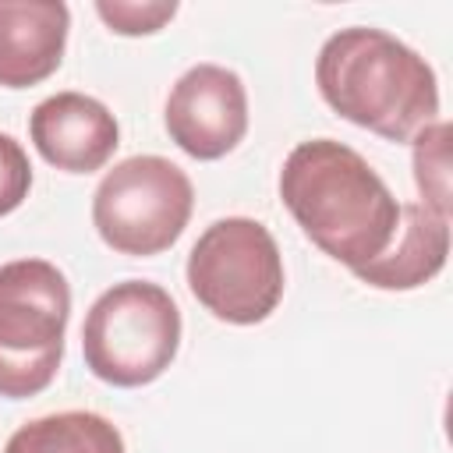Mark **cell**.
<instances>
[{
  "mask_svg": "<svg viewBox=\"0 0 453 453\" xmlns=\"http://www.w3.org/2000/svg\"><path fill=\"white\" fill-rule=\"evenodd\" d=\"M280 202L301 234L350 273L379 258L400 226V202L389 184L336 138H308L287 152Z\"/></svg>",
  "mask_w": 453,
  "mask_h": 453,
  "instance_id": "1",
  "label": "cell"
},
{
  "mask_svg": "<svg viewBox=\"0 0 453 453\" xmlns=\"http://www.w3.org/2000/svg\"><path fill=\"white\" fill-rule=\"evenodd\" d=\"M315 85L333 113L386 142H411L439 120L432 64L386 28L350 25L333 32L315 57Z\"/></svg>",
  "mask_w": 453,
  "mask_h": 453,
  "instance_id": "2",
  "label": "cell"
},
{
  "mask_svg": "<svg viewBox=\"0 0 453 453\" xmlns=\"http://www.w3.org/2000/svg\"><path fill=\"white\" fill-rule=\"evenodd\" d=\"M180 308L152 280H124L103 290L81 322L85 368L117 389L156 382L180 350Z\"/></svg>",
  "mask_w": 453,
  "mask_h": 453,
  "instance_id": "3",
  "label": "cell"
},
{
  "mask_svg": "<svg viewBox=\"0 0 453 453\" xmlns=\"http://www.w3.org/2000/svg\"><path fill=\"white\" fill-rule=\"evenodd\" d=\"M71 283L46 258L0 265V396L42 393L64 361Z\"/></svg>",
  "mask_w": 453,
  "mask_h": 453,
  "instance_id": "4",
  "label": "cell"
},
{
  "mask_svg": "<svg viewBox=\"0 0 453 453\" xmlns=\"http://www.w3.org/2000/svg\"><path fill=\"white\" fill-rule=\"evenodd\" d=\"M188 290L219 322L258 326L283 301V255L265 223L223 216L188 251Z\"/></svg>",
  "mask_w": 453,
  "mask_h": 453,
  "instance_id": "5",
  "label": "cell"
},
{
  "mask_svg": "<svg viewBox=\"0 0 453 453\" xmlns=\"http://www.w3.org/2000/svg\"><path fill=\"white\" fill-rule=\"evenodd\" d=\"M191 209V177L166 156L145 152L103 173L92 195V226L117 255L152 258L180 241Z\"/></svg>",
  "mask_w": 453,
  "mask_h": 453,
  "instance_id": "6",
  "label": "cell"
},
{
  "mask_svg": "<svg viewBox=\"0 0 453 453\" xmlns=\"http://www.w3.org/2000/svg\"><path fill=\"white\" fill-rule=\"evenodd\" d=\"M170 142L191 159H223L248 134V88L223 64L188 67L163 106Z\"/></svg>",
  "mask_w": 453,
  "mask_h": 453,
  "instance_id": "7",
  "label": "cell"
},
{
  "mask_svg": "<svg viewBox=\"0 0 453 453\" xmlns=\"http://www.w3.org/2000/svg\"><path fill=\"white\" fill-rule=\"evenodd\" d=\"M28 138L50 166L64 173H96L117 152L120 124L103 99L85 92H57L35 103Z\"/></svg>",
  "mask_w": 453,
  "mask_h": 453,
  "instance_id": "8",
  "label": "cell"
},
{
  "mask_svg": "<svg viewBox=\"0 0 453 453\" xmlns=\"http://www.w3.org/2000/svg\"><path fill=\"white\" fill-rule=\"evenodd\" d=\"M71 11L64 0H0V85L46 81L67 50Z\"/></svg>",
  "mask_w": 453,
  "mask_h": 453,
  "instance_id": "9",
  "label": "cell"
},
{
  "mask_svg": "<svg viewBox=\"0 0 453 453\" xmlns=\"http://www.w3.org/2000/svg\"><path fill=\"white\" fill-rule=\"evenodd\" d=\"M449 258V219L425 209L421 202L400 205V226L389 248L354 276L375 290H414L442 273Z\"/></svg>",
  "mask_w": 453,
  "mask_h": 453,
  "instance_id": "10",
  "label": "cell"
},
{
  "mask_svg": "<svg viewBox=\"0 0 453 453\" xmlns=\"http://www.w3.org/2000/svg\"><path fill=\"white\" fill-rule=\"evenodd\" d=\"M4 453H127L120 428L96 411H57L25 421Z\"/></svg>",
  "mask_w": 453,
  "mask_h": 453,
  "instance_id": "11",
  "label": "cell"
},
{
  "mask_svg": "<svg viewBox=\"0 0 453 453\" xmlns=\"http://www.w3.org/2000/svg\"><path fill=\"white\" fill-rule=\"evenodd\" d=\"M411 166H414L421 205L449 219L453 198H449V124L446 120H432L411 138Z\"/></svg>",
  "mask_w": 453,
  "mask_h": 453,
  "instance_id": "12",
  "label": "cell"
},
{
  "mask_svg": "<svg viewBox=\"0 0 453 453\" xmlns=\"http://www.w3.org/2000/svg\"><path fill=\"white\" fill-rule=\"evenodd\" d=\"M96 14L117 35H152L177 14V0H96Z\"/></svg>",
  "mask_w": 453,
  "mask_h": 453,
  "instance_id": "13",
  "label": "cell"
},
{
  "mask_svg": "<svg viewBox=\"0 0 453 453\" xmlns=\"http://www.w3.org/2000/svg\"><path fill=\"white\" fill-rule=\"evenodd\" d=\"M32 191V163L18 138L0 131V216H11Z\"/></svg>",
  "mask_w": 453,
  "mask_h": 453,
  "instance_id": "14",
  "label": "cell"
}]
</instances>
